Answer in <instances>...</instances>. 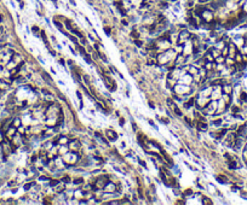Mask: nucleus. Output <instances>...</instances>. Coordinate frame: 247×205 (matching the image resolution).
I'll use <instances>...</instances> for the list:
<instances>
[{
	"mask_svg": "<svg viewBox=\"0 0 247 205\" xmlns=\"http://www.w3.org/2000/svg\"><path fill=\"white\" fill-rule=\"evenodd\" d=\"M223 92H224V94H231V86L230 85H224V87H223Z\"/></svg>",
	"mask_w": 247,
	"mask_h": 205,
	"instance_id": "7",
	"label": "nucleus"
},
{
	"mask_svg": "<svg viewBox=\"0 0 247 205\" xmlns=\"http://www.w3.org/2000/svg\"><path fill=\"white\" fill-rule=\"evenodd\" d=\"M31 186H33V183H29V185H26V186H24V188H26V190H28V188H31Z\"/></svg>",
	"mask_w": 247,
	"mask_h": 205,
	"instance_id": "27",
	"label": "nucleus"
},
{
	"mask_svg": "<svg viewBox=\"0 0 247 205\" xmlns=\"http://www.w3.org/2000/svg\"><path fill=\"white\" fill-rule=\"evenodd\" d=\"M74 183H76V185H80V183H82V179H78V180H74Z\"/></svg>",
	"mask_w": 247,
	"mask_h": 205,
	"instance_id": "19",
	"label": "nucleus"
},
{
	"mask_svg": "<svg viewBox=\"0 0 247 205\" xmlns=\"http://www.w3.org/2000/svg\"><path fill=\"white\" fill-rule=\"evenodd\" d=\"M95 159H96V161H98V162H102V158H99V157H96Z\"/></svg>",
	"mask_w": 247,
	"mask_h": 205,
	"instance_id": "31",
	"label": "nucleus"
},
{
	"mask_svg": "<svg viewBox=\"0 0 247 205\" xmlns=\"http://www.w3.org/2000/svg\"><path fill=\"white\" fill-rule=\"evenodd\" d=\"M64 162H67L68 164H74L76 162L75 153H67L66 156H64Z\"/></svg>",
	"mask_w": 247,
	"mask_h": 205,
	"instance_id": "1",
	"label": "nucleus"
},
{
	"mask_svg": "<svg viewBox=\"0 0 247 205\" xmlns=\"http://www.w3.org/2000/svg\"><path fill=\"white\" fill-rule=\"evenodd\" d=\"M63 181H64V182H68V181H69V177H68V176H67V177H64V179H63Z\"/></svg>",
	"mask_w": 247,
	"mask_h": 205,
	"instance_id": "30",
	"label": "nucleus"
},
{
	"mask_svg": "<svg viewBox=\"0 0 247 205\" xmlns=\"http://www.w3.org/2000/svg\"><path fill=\"white\" fill-rule=\"evenodd\" d=\"M57 183H58V181H57V180H56V181L54 180V181H51V182H50V185H51V186H56Z\"/></svg>",
	"mask_w": 247,
	"mask_h": 205,
	"instance_id": "23",
	"label": "nucleus"
},
{
	"mask_svg": "<svg viewBox=\"0 0 247 205\" xmlns=\"http://www.w3.org/2000/svg\"><path fill=\"white\" fill-rule=\"evenodd\" d=\"M235 59H236L238 63H241V60H242V57H241L239 53H236V54H235Z\"/></svg>",
	"mask_w": 247,
	"mask_h": 205,
	"instance_id": "15",
	"label": "nucleus"
},
{
	"mask_svg": "<svg viewBox=\"0 0 247 205\" xmlns=\"http://www.w3.org/2000/svg\"><path fill=\"white\" fill-rule=\"evenodd\" d=\"M12 127L20 128V127H21V120H20V118H15V120H14V123H12Z\"/></svg>",
	"mask_w": 247,
	"mask_h": 205,
	"instance_id": "9",
	"label": "nucleus"
},
{
	"mask_svg": "<svg viewBox=\"0 0 247 205\" xmlns=\"http://www.w3.org/2000/svg\"><path fill=\"white\" fill-rule=\"evenodd\" d=\"M132 38H134V39H137V38H138V34H137L136 32H132Z\"/></svg>",
	"mask_w": 247,
	"mask_h": 205,
	"instance_id": "25",
	"label": "nucleus"
},
{
	"mask_svg": "<svg viewBox=\"0 0 247 205\" xmlns=\"http://www.w3.org/2000/svg\"><path fill=\"white\" fill-rule=\"evenodd\" d=\"M107 135H109L111 139H116L117 138V135L115 133H111V130H107Z\"/></svg>",
	"mask_w": 247,
	"mask_h": 205,
	"instance_id": "12",
	"label": "nucleus"
},
{
	"mask_svg": "<svg viewBox=\"0 0 247 205\" xmlns=\"http://www.w3.org/2000/svg\"><path fill=\"white\" fill-rule=\"evenodd\" d=\"M229 56L231 58H235V54H236V47H235L234 44H229Z\"/></svg>",
	"mask_w": 247,
	"mask_h": 205,
	"instance_id": "2",
	"label": "nucleus"
},
{
	"mask_svg": "<svg viewBox=\"0 0 247 205\" xmlns=\"http://www.w3.org/2000/svg\"><path fill=\"white\" fill-rule=\"evenodd\" d=\"M43 77H44V79H45V80H48V81H49V82H52V79H51V77H50V76H49V75H48V74H43Z\"/></svg>",
	"mask_w": 247,
	"mask_h": 205,
	"instance_id": "16",
	"label": "nucleus"
},
{
	"mask_svg": "<svg viewBox=\"0 0 247 205\" xmlns=\"http://www.w3.org/2000/svg\"><path fill=\"white\" fill-rule=\"evenodd\" d=\"M214 124H216V126L222 124V120H217V121H214Z\"/></svg>",
	"mask_w": 247,
	"mask_h": 205,
	"instance_id": "22",
	"label": "nucleus"
},
{
	"mask_svg": "<svg viewBox=\"0 0 247 205\" xmlns=\"http://www.w3.org/2000/svg\"><path fill=\"white\" fill-rule=\"evenodd\" d=\"M200 127H201L202 129H206V128H207V126H206L205 123H201V124H200Z\"/></svg>",
	"mask_w": 247,
	"mask_h": 205,
	"instance_id": "26",
	"label": "nucleus"
},
{
	"mask_svg": "<svg viewBox=\"0 0 247 205\" xmlns=\"http://www.w3.org/2000/svg\"><path fill=\"white\" fill-rule=\"evenodd\" d=\"M213 57H214V58H218V57H219V52L214 50V51H213Z\"/></svg>",
	"mask_w": 247,
	"mask_h": 205,
	"instance_id": "18",
	"label": "nucleus"
},
{
	"mask_svg": "<svg viewBox=\"0 0 247 205\" xmlns=\"http://www.w3.org/2000/svg\"><path fill=\"white\" fill-rule=\"evenodd\" d=\"M222 56H223V57H228V56H229V47H224V48H223Z\"/></svg>",
	"mask_w": 247,
	"mask_h": 205,
	"instance_id": "11",
	"label": "nucleus"
},
{
	"mask_svg": "<svg viewBox=\"0 0 247 205\" xmlns=\"http://www.w3.org/2000/svg\"><path fill=\"white\" fill-rule=\"evenodd\" d=\"M241 100H247V94L246 93H242V94H241Z\"/></svg>",
	"mask_w": 247,
	"mask_h": 205,
	"instance_id": "17",
	"label": "nucleus"
},
{
	"mask_svg": "<svg viewBox=\"0 0 247 205\" xmlns=\"http://www.w3.org/2000/svg\"><path fill=\"white\" fill-rule=\"evenodd\" d=\"M189 39V33L188 32H183L180 34V40H179V42H185V41Z\"/></svg>",
	"mask_w": 247,
	"mask_h": 205,
	"instance_id": "6",
	"label": "nucleus"
},
{
	"mask_svg": "<svg viewBox=\"0 0 247 205\" xmlns=\"http://www.w3.org/2000/svg\"><path fill=\"white\" fill-rule=\"evenodd\" d=\"M193 104H194V99H190V100H189V101H188V104H187V106H188V108H189V106H190V105H193Z\"/></svg>",
	"mask_w": 247,
	"mask_h": 205,
	"instance_id": "20",
	"label": "nucleus"
},
{
	"mask_svg": "<svg viewBox=\"0 0 247 205\" xmlns=\"http://www.w3.org/2000/svg\"><path fill=\"white\" fill-rule=\"evenodd\" d=\"M103 188H104L105 192H114V191H115V186H114L113 183H109V182H108L107 185L103 187Z\"/></svg>",
	"mask_w": 247,
	"mask_h": 205,
	"instance_id": "5",
	"label": "nucleus"
},
{
	"mask_svg": "<svg viewBox=\"0 0 247 205\" xmlns=\"http://www.w3.org/2000/svg\"><path fill=\"white\" fill-rule=\"evenodd\" d=\"M104 30L107 32V34H108V35H110V29H109V28H104Z\"/></svg>",
	"mask_w": 247,
	"mask_h": 205,
	"instance_id": "28",
	"label": "nucleus"
},
{
	"mask_svg": "<svg viewBox=\"0 0 247 205\" xmlns=\"http://www.w3.org/2000/svg\"><path fill=\"white\" fill-rule=\"evenodd\" d=\"M15 130H16V128H15V127H12V128H10V129H9V132H7V136H9V138H11V136H14V135H15V134H16V132H15Z\"/></svg>",
	"mask_w": 247,
	"mask_h": 205,
	"instance_id": "10",
	"label": "nucleus"
},
{
	"mask_svg": "<svg viewBox=\"0 0 247 205\" xmlns=\"http://www.w3.org/2000/svg\"><path fill=\"white\" fill-rule=\"evenodd\" d=\"M79 147H80V144L78 142V141H70V144H69V149L72 150V151H76V150H79Z\"/></svg>",
	"mask_w": 247,
	"mask_h": 205,
	"instance_id": "4",
	"label": "nucleus"
},
{
	"mask_svg": "<svg viewBox=\"0 0 247 205\" xmlns=\"http://www.w3.org/2000/svg\"><path fill=\"white\" fill-rule=\"evenodd\" d=\"M148 64H149V65H154V64H155V60H154V59H153V60L149 59V60H148Z\"/></svg>",
	"mask_w": 247,
	"mask_h": 205,
	"instance_id": "24",
	"label": "nucleus"
},
{
	"mask_svg": "<svg viewBox=\"0 0 247 205\" xmlns=\"http://www.w3.org/2000/svg\"><path fill=\"white\" fill-rule=\"evenodd\" d=\"M168 103H170V105H171V106H172V108L174 109V112L177 114V115H180V111H179V109H178L177 106H176V104H174L173 101L171 103V100H170V99H168Z\"/></svg>",
	"mask_w": 247,
	"mask_h": 205,
	"instance_id": "8",
	"label": "nucleus"
},
{
	"mask_svg": "<svg viewBox=\"0 0 247 205\" xmlns=\"http://www.w3.org/2000/svg\"><path fill=\"white\" fill-rule=\"evenodd\" d=\"M79 50H80V53H81L82 56H85V54H86V52L84 51V48H82V47H79Z\"/></svg>",
	"mask_w": 247,
	"mask_h": 205,
	"instance_id": "21",
	"label": "nucleus"
},
{
	"mask_svg": "<svg viewBox=\"0 0 247 205\" xmlns=\"http://www.w3.org/2000/svg\"><path fill=\"white\" fill-rule=\"evenodd\" d=\"M218 181L222 183H227V177L225 176H218Z\"/></svg>",
	"mask_w": 247,
	"mask_h": 205,
	"instance_id": "14",
	"label": "nucleus"
},
{
	"mask_svg": "<svg viewBox=\"0 0 247 205\" xmlns=\"http://www.w3.org/2000/svg\"><path fill=\"white\" fill-rule=\"evenodd\" d=\"M60 144L61 145H67L68 144V139L67 138H61L60 139Z\"/></svg>",
	"mask_w": 247,
	"mask_h": 205,
	"instance_id": "13",
	"label": "nucleus"
},
{
	"mask_svg": "<svg viewBox=\"0 0 247 205\" xmlns=\"http://www.w3.org/2000/svg\"><path fill=\"white\" fill-rule=\"evenodd\" d=\"M108 183V181L105 180L104 177H101V179H98L97 180V182H96V186L97 187H99V188H103V187Z\"/></svg>",
	"mask_w": 247,
	"mask_h": 205,
	"instance_id": "3",
	"label": "nucleus"
},
{
	"mask_svg": "<svg viewBox=\"0 0 247 205\" xmlns=\"http://www.w3.org/2000/svg\"><path fill=\"white\" fill-rule=\"evenodd\" d=\"M69 1H70V3H72L73 5H75V1H74V0H69Z\"/></svg>",
	"mask_w": 247,
	"mask_h": 205,
	"instance_id": "32",
	"label": "nucleus"
},
{
	"mask_svg": "<svg viewBox=\"0 0 247 205\" xmlns=\"http://www.w3.org/2000/svg\"><path fill=\"white\" fill-rule=\"evenodd\" d=\"M17 1H20V0H17Z\"/></svg>",
	"mask_w": 247,
	"mask_h": 205,
	"instance_id": "33",
	"label": "nucleus"
},
{
	"mask_svg": "<svg viewBox=\"0 0 247 205\" xmlns=\"http://www.w3.org/2000/svg\"><path fill=\"white\" fill-rule=\"evenodd\" d=\"M136 44H137V46H139V47L142 46V42H140V41H138V40H136Z\"/></svg>",
	"mask_w": 247,
	"mask_h": 205,
	"instance_id": "29",
	"label": "nucleus"
}]
</instances>
